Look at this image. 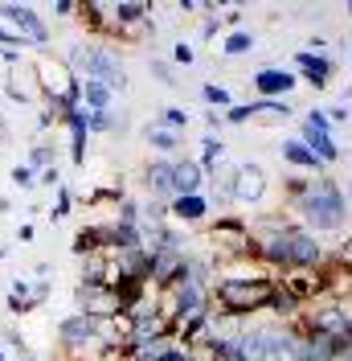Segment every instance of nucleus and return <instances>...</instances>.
<instances>
[{"mask_svg": "<svg viewBox=\"0 0 352 361\" xmlns=\"http://www.w3.org/2000/svg\"><path fill=\"white\" fill-rule=\"evenodd\" d=\"M70 205H74L70 189H66V185H58V189H54V205H49V218H54V222H62V218L70 214Z\"/></svg>", "mask_w": 352, "mask_h": 361, "instance_id": "obj_31", "label": "nucleus"}, {"mask_svg": "<svg viewBox=\"0 0 352 361\" xmlns=\"http://www.w3.org/2000/svg\"><path fill=\"white\" fill-rule=\"evenodd\" d=\"M299 87V74L295 70H283V66H266L254 74V90H258V99H270V103H283V94Z\"/></svg>", "mask_w": 352, "mask_h": 361, "instance_id": "obj_10", "label": "nucleus"}, {"mask_svg": "<svg viewBox=\"0 0 352 361\" xmlns=\"http://www.w3.org/2000/svg\"><path fill=\"white\" fill-rule=\"evenodd\" d=\"M66 128H70V160L74 164H87V107H78V111L66 119Z\"/></svg>", "mask_w": 352, "mask_h": 361, "instance_id": "obj_21", "label": "nucleus"}, {"mask_svg": "<svg viewBox=\"0 0 352 361\" xmlns=\"http://www.w3.org/2000/svg\"><path fill=\"white\" fill-rule=\"evenodd\" d=\"M74 255H82V259L103 255V226H82V230L74 234Z\"/></svg>", "mask_w": 352, "mask_h": 361, "instance_id": "obj_23", "label": "nucleus"}, {"mask_svg": "<svg viewBox=\"0 0 352 361\" xmlns=\"http://www.w3.org/2000/svg\"><path fill=\"white\" fill-rule=\"evenodd\" d=\"M184 361H218V345H213V337L205 333V337L189 341V345H184Z\"/></svg>", "mask_w": 352, "mask_h": 361, "instance_id": "obj_28", "label": "nucleus"}, {"mask_svg": "<svg viewBox=\"0 0 352 361\" xmlns=\"http://www.w3.org/2000/svg\"><path fill=\"white\" fill-rule=\"evenodd\" d=\"M348 202H352V169H348Z\"/></svg>", "mask_w": 352, "mask_h": 361, "instance_id": "obj_44", "label": "nucleus"}, {"mask_svg": "<svg viewBox=\"0 0 352 361\" xmlns=\"http://www.w3.org/2000/svg\"><path fill=\"white\" fill-rule=\"evenodd\" d=\"M70 66V74L78 78V82H103V87L115 94V90L127 87V70H123V62H119V54L111 49V45H70V54L62 58Z\"/></svg>", "mask_w": 352, "mask_h": 361, "instance_id": "obj_3", "label": "nucleus"}, {"mask_svg": "<svg viewBox=\"0 0 352 361\" xmlns=\"http://www.w3.org/2000/svg\"><path fill=\"white\" fill-rule=\"evenodd\" d=\"M33 74H37V87L42 99H70L74 107H82V82L70 74V66L54 54H37L33 58Z\"/></svg>", "mask_w": 352, "mask_h": 361, "instance_id": "obj_4", "label": "nucleus"}, {"mask_svg": "<svg viewBox=\"0 0 352 361\" xmlns=\"http://www.w3.org/2000/svg\"><path fill=\"white\" fill-rule=\"evenodd\" d=\"M221 157H225V148H221V140L218 135H205V140H201V173H205V177H209V173H218V164H221Z\"/></svg>", "mask_w": 352, "mask_h": 361, "instance_id": "obj_25", "label": "nucleus"}, {"mask_svg": "<svg viewBox=\"0 0 352 361\" xmlns=\"http://www.w3.org/2000/svg\"><path fill=\"white\" fill-rule=\"evenodd\" d=\"M295 74H303L311 87H328L332 74H336V66H332V58H324V54H311V49H299L295 54Z\"/></svg>", "mask_w": 352, "mask_h": 361, "instance_id": "obj_14", "label": "nucleus"}, {"mask_svg": "<svg viewBox=\"0 0 352 361\" xmlns=\"http://www.w3.org/2000/svg\"><path fill=\"white\" fill-rule=\"evenodd\" d=\"M0 49H25V37H17L13 29H4V25H0Z\"/></svg>", "mask_w": 352, "mask_h": 361, "instance_id": "obj_36", "label": "nucleus"}, {"mask_svg": "<svg viewBox=\"0 0 352 361\" xmlns=\"http://www.w3.org/2000/svg\"><path fill=\"white\" fill-rule=\"evenodd\" d=\"M144 185H148V193H152V202H172L176 189H172V160H152L148 169H144Z\"/></svg>", "mask_w": 352, "mask_h": 361, "instance_id": "obj_15", "label": "nucleus"}, {"mask_svg": "<svg viewBox=\"0 0 352 361\" xmlns=\"http://www.w3.org/2000/svg\"><path fill=\"white\" fill-rule=\"evenodd\" d=\"M0 361H4V353H0Z\"/></svg>", "mask_w": 352, "mask_h": 361, "instance_id": "obj_46", "label": "nucleus"}, {"mask_svg": "<svg viewBox=\"0 0 352 361\" xmlns=\"http://www.w3.org/2000/svg\"><path fill=\"white\" fill-rule=\"evenodd\" d=\"M193 58H197V54H193V49H189L184 42L172 45V62H180V66H193Z\"/></svg>", "mask_w": 352, "mask_h": 361, "instance_id": "obj_37", "label": "nucleus"}, {"mask_svg": "<svg viewBox=\"0 0 352 361\" xmlns=\"http://www.w3.org/2000/svg\"><path fill=\"white\" fill-rule=\"evenodd\" d=\"M54 13L58 17H74L78 13V0H54Z\"/></svg>", "mask_w": 352, "mask_h": 361, "instance_id": "obj_38", "label": "nucleus"}, {"mask_svg": "<svg viewBox=\"0 0 352 361\" xmlns=\"http://www.w3.org/2000/svg\"><path fill=\"white\" fill-rule=\"evenodd\" d=\"M328 267L348 271V275H352V234L344 238V243H336V250H328Z\"/></svg>", "mask_w": 352, "mask_h": 361, "instance_id": "obj_29", "label": "nucleus"}, {"mask_svg": "<svg viewBox=\"0 0 352 361\" xmlns=\"http://www.w3.org/2000/svg\"><path fill=\"white\" fill-rule=\"evenodd\" d=\"M221 119H225V123H254V119H263V123H287V119H291V107H287V103L258 99V103H238V107H230Z\"/></svg>", "mask_w": 352, "mask_h": 361, "instance_id": "obj_9", "label": "nucleus"}, {"mask_svg": "<svg viewBox=\"0 0 352 361\" xmlns=\"http://www.w3.org/2000/svg\"><path fill=\"white\" fill-rule=\"evenodd\" d=\"M42 185H49V189H58V185H62V177H58V169H42Z\"/></svg>", "mask_w": 352, "mask_h": 361, "instance_id": "obj_39", "label": "nucleus"}, {"mask_svg": "<svg viewBox=\"0 0 352 361\" xmlns=\"http://www.w3.org/2000/svg\"><path fill=\"white\" fill-rule=\"evenodd\" d=\"M13 185H17V189H33V185H37V180H33V169H29V164H17V169H13Z\"/></svg>", "mask_w": 352, "mask_h": 361, "instance_id": "obj_35", "label": "nucleus"}, {"mask_svg": "<svg viewBox=\"0 0 352 361\" xmlns=\"http://www.w3.org/2000/svg\"><path fill=\"white\" fill-rule=\"evenodd\" d=\"M340 341L324 337V333H303L295 341V361H336L340 357Z\"/></svg>", "mask_w": 352, "mask_h": 361, "instance_id": "obj_13", "label": "nucleus"}, {"mask_svg": "<svg viewBox=\"0 0 352 361\" xmlns=\"http://www.w3.org/2000/svg\"><path fill=\"white\" fill-rule=\"evenodd\" d=\"M29 169H54V148H49V144H33V152H29Z\"/></svg>", "mask_w": 352, "mask_h": 361, "instance_id": "obj_33", "label": "nucleus"}, {"mask_svg": "<svg viewBox=\"0 0 352 361\" xmlns=\"http://www.w3.org/2000/svg\"><path fill=\"white\" fill-rule=\"evenodd\" d=\"M152 74L160 78V82H164V87H180V82H176V70L168 66L164 58H152Z\"/></svg>", "mask_w": 352, "mask_h": 361, "instance_id": "obj_34", "label": "nucleus"}, {"mask_svg": "<svg viewBox=\"0 0 352 361\" xmlns=\"http://www.w3.org/2000/svg\"><path fill=\"white\" fill-rule=\"evenodd\" d=\"M221 21L230 25V29H242V8H230V13H225Z\"/></svg>", "mask_w": 352, "mask_h": 361, "instance_id": "obj_40", "label": "nucleus"}, {"mask_svg": "<svg viewBox=\"0 0 352 361\" xmlns=\"http://www.w3.org/2000/svg\"><path fill=\"white\" fill-rule=\"evenodd\" d=\"M148 144H152L156 152L172 157L176 148H180V132H172V128H164V123H152V128H148Z\"/></svg>", "mask_w": 352, "mask_h": 361, "instance_id": "obj_24", "label": "nucleus"}, {"mask_svg": "<svg viewBox=\"0 0 352 361\" xmlns=\"http://www.w3.org/2000/svg\"><path fill=\"white\" fill-rule=\"evenodd\" d=\"M58 361H87V357H70V353H62V357H58Z\"/></svg>", "mask_w": 352, "mask_h": 361, "instance_id": "obj_43", "label": "nucleus"}, {"mask_svg": "<svg viewBox=\"0 0 352 361\" xmlns=\"http://www.w3.org/2000/svg\"><path fill=\"white\" fill-rule=\"evenodd\" d=\"M283 160L287 164H295V169H308V173H315V177H324V160L315 157L303 140H287L283 144Z\"/></svg>", "mask_w": 352, "mask_h": 361, "instance_id": "obj_20", "label": "nucleus"}, {"mask_svg": "<svg viewBox=\"0 0 352 361\" xmlns=\"http://www.w3.org/2000/svg\"><path fill=\"white\" fill-rule=\"evenodd\" d=\"M201 185H205V173H201L197 160H172V189H176V197H197Z\"/></svg>", "mask_w": 352, "mask_h": 361, "instance_id": "obj_17", "label": "nucleus"}, {"mask_svg": "<svg viewBox=\"0 0 352 361\" xmlns=\"http://www.w3.org/2000/svg\"><path fill=\"white\" fill-rule=\"evenodd\" d=\"M8 99H17V103H33V99H42V87H37V74H33V62L29 70L21 62H13V78H8Z\"/></svg>", "mask_w": 352, "mask_h": 361, "instance_id": "obj_18", "label": "nucleus"}, {"mask_svg": "<svg viewBox=\"0 0 352 361\" xmlns=\"http://www.w3.org/2000/svg\"><path fill=\"white\" fill-rule=\"evenodd\" d=\"M168 214H172L176 222L193 226L209 214V197H205V193H197V197H172V202H168Z\"/></svg>", "mask_w": 352, "mask_h": 361, "instance_id": "obj_22", "label": "nucleus"}, {"mask_svg": "<svg viewBox=\"0 0 352 361\" xmlns=\"http://www.w3.org/2000/svg\"><path fill=\"white\" fill-rule=\"evenodd\" d=\"M58 341H62V349H78V345H90L94 341V320L82 312L66 316L62 324H58Z\"/></svg>", "mask_w": 352, "mask_h": 361, "instance_id": "obj_16", "label": "nucleus"}, {"mask_svg": "<svg viewBox=\"0 0 352 361\" xmlns=\"http://www.w3.org/2000/svg\"><path fill=\"white\" fill-rule=\"evenodd\" d=\"M205 123H209V135H213V132H218V128H221V123H225V119H221L218 111H209V115H205Z\"/></svg>", "mask_w": 352, "mask_h": 361, "instance_id": "obj_42", "label": "nucleus"}, {"mask_svg": "<svg viewBox=\"0 0 352 361\" xmlns=\"http://www.w3.org/2000/svg\"><path fill=\"white\" fill-rule=\"evenodd\" d=\"M230 197L242 205H258L266 197V173L258 164H238L234 169V189H230Z\"/></svg>", "mask_w": 352, "mask_h": 361, "instance_id": "obj_11", "label": "nucleus"}, {"mask_svg": "<svg viewBox=\"0 0 352 361\" xmlns=\"http://www.w3.org/2000/svg\"><path fill=\"white\" fill-rule=\"evenodd\" d=\"M74 300H78V312L90 316V320H107V316H115V312H127L123 300H119V292L99 288V283H78Z\"/></svg>", "mask_w": 352, "mask_h": 361, "instance_id": "obj_6", "label": "nucleus"}, {"mask_svg": "<svg viewBox=\"0 0 352 361\" xmlns=\"http://www.w3.org/2000/svg\"><path fill=\"white\" fill-rule=\"evenodd\" d=\"M189 119H193V115L184 111V107H164V115H160V123H164V128H172V132H184V128H189Z\"/></svg>", "mask_w": 352, "mask_h": 361, "instance_id": "obj_32", "label": "nucleus"}, {"mask_svg": "<svg viewBox=\"0 0 352 361\" xmlns=\"http://www.w3.org/2000/svg\"><path fill=\"white\" fill-rule=\"evenodd\" d=\"M0 17L13 25V33H17V37H25V45H45V42H49L45 21L29 8V4H0Z\"/></svg>", "mask_w": 352, "mask_h": 361, "instance_id": "obj_7", "label": "nucleus"}, {"mask_svg": "<svg viewBox=\"0 0 352 361\" xmlns=\"http://www.w3.org/2000/svg\"><path fill=\"white\" fill-rule=\"evenodd\" d=\"M348 17H352V4H348Z\"/></svg>", "mask_w": 352, "mask_h": 361, "instance_id": "obj_45", "label": "nucleus"}, {"mask_svg": "<svg viewBox=\"0 0 352 361\" xmlns=\"http://www.w3.org/2000/svg\"><path fill=\"white\" fill-rule=\"evenodd\" d=\"M205 238L213 243L218 259H225V263H242V259H254L250 222H242V218H218V222L205 230Z\"/></svg>", "mask_w": 352, "mask_h": 361, "instance_id": "obj_5", "label": "nucleus"}, {"mask_svg": "<svg viewBox=\"0 0 352 361\" xmlns=\"http://www.w3.org/2000/svg\"><path fill=\"white\" fill-rule=\"evenodd\" d=\"M45 295H49V283L29 288V279H13V288H8V312H33Z\"/></svg>", "mask_w": 352, "mask_h": 361, "instance_id": "obj_19", "label": "nucleus"}, {"mask_svg": "<svg viewBox=\"0 0 352 361\" xmlns=\"http://www.w3.org/2000/svg\"><path fill=\"white\" fill-rule=\"evenodd\" d=\"M127 361H184V345L176 337H156V341H135Z\"/></svg>", "mask_w": 352, "mask_h": 361, "instance_id": "obj_12", "label": "nucleus"}, {"mask_svg": "<svg viewBox=\"0 0 352 361\" xmlns=\"http://www.w3.org/2000/svg\"><path fill=\"white\" fill-rule=\"evenodd\" d=\"M275 279H218L213 295H209V308H221L218 316H254V312H270L275 304Z\"/></svg>", "mask_w": 352, "mask_h": 361, "instance_id": "obj_2", "label": "nucleus"}, {"mask_svg": "<svg viewBox=\"0 0 352 361\" xmlns=\"http://www.w3.org/2000/svg\"><path fill=\"white\" fill-rule=\"evenodd\" d=\"M201 37H218V17H209V21L201 25Z\"/></svg>", "mask_w": 352, "mask_h": 361, "instance_id": "obj_41", "label": "nucleus"}, {"mask_svg": "<svg viewBox=\"0 0 352 361\" xmlns=\"http://www.w3.org/2000/svg\"><path fill=\"white\" fill-rule=\"evenodd\" d=\"M254 49V33L250 29H234V33H225V42H221V54L225 58H242Z\"/></svg>", "mask_w": 352, "mask_h": 361, "instance_id": "obj_26", "label": "nucleus"}, {"mask_svg": "<svg viewBox=\"0 0 352 361\" xmlns=\"http://www.w3.org/2000/svg\"><path fill=\"white\" fill-rule=\"evenodd\" d=\"M82 107L87 111H111V90L103 82H82Z\"/></svg>", "mask_w": 352, "mask_h": 361, "instance_id": "obj_27", "label": "nucleus"}, {"mask_svg": "<svg viewBox=\"0 0 352 361\" xmlns=\"http://www.w3.org/2000/svg\"><path fill=\"white\" fill-rule=\"evenodd\" d=\"M291 209L303 218L308 234H336L348 222V197H344V189L332 177H311L303 197L291 202Z\"/></svg>", "mask_w": 352, "mask_h": 361, "instance_id": "obj_1", "label": "nucleus"}, {"mask_svg": "<svg viewBox=\"0 0 352 361\" xmlns=\"http://www.w3.org/2000/svg\"><path fill=\"white\" fill-rule=\"evenodd\" d=\"M328 128H332L328 115H324V111H311L308 119H303V144H308V148L324 160V164H336V160H340V144L332 140Z\"/></svg>", "mask_w": 352, "mask_h": 361, "instance_id": "obj_8", "label": "nucleus"}, {"mask_svg": "<svg viewBox=\"0 0 352 361\" xmlns=\"http://www.w3.org/2000/svg\"><path fill=\"white\" fill-rule=\"evenodd\" d=\"M201 94H205V103H209L213 111L221 107V115H225L230 107H234V103H230V90H225V87H218V82H205V87H201Z\"/></svg>", "mask_w": 352, "mask_h": 361, "instance_id": "obj_30", "label": "nucleus"}]
</instances>
